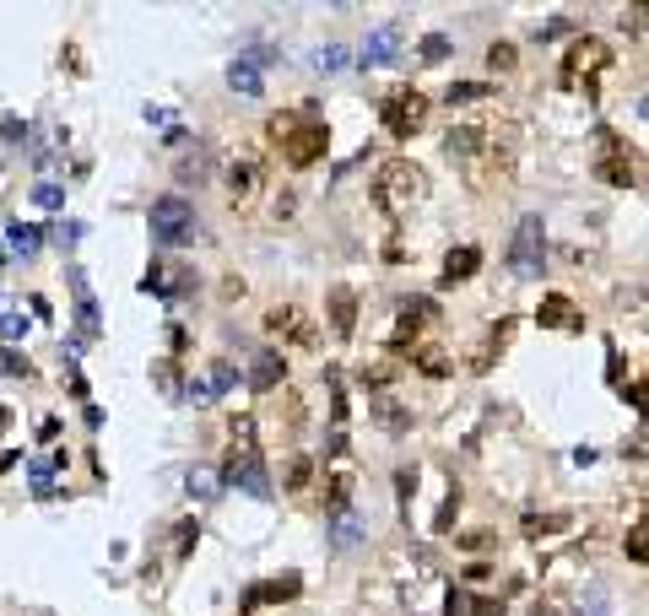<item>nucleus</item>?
Masks as SVG:
<instances>
[{
    "label": "nucleus",
    "mask_w": 649,
    "mask_h": 616,
    "mask_svg": "<svg viewBox=\"0 0 649 616\" xmlns=\"http://www.w3.org/2000/svg\"><path fill=\"white\" fill-rule=\"evenodd\" d=\"M536 325L558 330V336H585V308L568 298V292H547V298L536 303Z\"/></svg>",
    "instance_id": "f8f14e48"
},
{
    "label": "nucleus",
    "mask_w": 649,
    "mask_h": 616,
    "mask_svg": "<svg viewBox=\"0 0 649 616\" xmlns=\"http://www.w3.org/2000/svg\"><path fill=\"white\" fill-rule=\"evenodd\" d=\"M541 260H547V227H541V217L531 211V217H520V227H514L509 271L520 276V281H536L541 276Z\"/></svg>",
    "instance_id": "1a4fd4ad"
},
{
    "label": "nucleus",
    "mask_w": 649,
    "mask_h": 616,
    "mask_svg": "<svg viewBox=\"0 0 649 616\" xmlns=\"http://www.w3.org/2000/svg\"><path fill=\"white\" fill-rule=\"evenodd\" d=\"M217 481L266 503L271 498V476H266V460H260V444H228V460H222V476Z\"/></svg>",
    "instance_id": "0eeeda50"
},
{
    "label": "nucleus",
    "mask_w": 649,
    "mask_h": 616,
    "mask_svg": "<svg viewBox=\"0 0 649 616\" xmlns=\"http://www.w3.org/2000/svg\"><path fill=\"white\" fill-rule=\"evenodd\" d=\"M487 98H493V87H487V82H455L444 92L449 109H460V103H487Z\"/></svg>",
    "instance_id": "c756f323"
},
{
    "label": "nucleus",
    "mask_w": 649,
    "mask_h": 616,
    "mask_svg": "<svg viewBox=\"0 0 649 616\" xmlns=\"http://www.w3.org/2000/svg\"><path fill=\"white\" fill-rule=\"evenodd\" d=\"M0 336L22 341V336H28V314H22V308H11V303H0Z\"/></svg>",
    "instance_id": "f704fd0d"
},
{
    "label": "nucleus",
    "mask_w": 649,
    "mask_h": 616,
    "mask_svg": "<svg viewBox=\"0 0 649 616\" xmlns=\"http://www.w3.org/2000/svg\"><path fill=\"white\" fill-rule=\"evenodd\" d=\"M455 508H460V492L449 487V498H444V508H439V519H433V530H439V535H444L449 525H455Z\"/></svg>",
    "instance_id": "de8ad7c7"
},
{
    "label": "nucleus",
    "mask_w": 649,
    "mask_h": 616,
    "mask_svg": "<svg viewBox=\"0 0 649 616\" xmlns=\"http://www.w3.org/2000/svg\"><path fill=\"white\" fill-rule=\"evenodd\" d=\"M309 481H314V460H309V454H298L293 471H287V492H303Z\"/></svg>",
    "instance_id": "58836bf2"
},
{
    "label": "nucleus",
    "mask_w": 649,
    "mask_h": 616,
    "mask_svg": "<svg viewBox=\"0 0 649 616\" xmlns=\"http://www.w3.org/2000/svg\"><path fill=\"white\" fill-rule=\"evenodd\" d=\"M644 541H649V525H644V519H633V530H628V557L633 562H644L649 552H644Z\"/></svg>",
    "instance_id": "37998d69"
},
{
    "label": "nucleus",
    "mask_w": 649,
    "mask_h": 616,
    "mask_svg": "<svg viewBox=\"0 0 649 616\" xmlns=\"http://www.w3.org/2000/svg\"><path fill=\"white\" fill-rule=\"evenodd\" d=\"M401 44H406V33L395 28V22H384V28L368 33V44H363V65H390L395 55H401Z\"/></svg>",
    "instance_id": "6ab92c4d"
},
{
    "label": "nucleus",
    "mask_w": 649,
    "mask_h": 616,
    "mask_svg": "<svg viewBox=\"0 0 649 616\" xmlns=\"http://www.w3.org/2000/svg\"><path fill=\"white\" fill-rule=\"evenodd\" d=\"M487 130H493V125H487V119H460V125L444 136V157H449V163H460V168H466L471 157L482 152Z\"/></svg>",
    "instance_id": "2eb2a0df"
},
{
    "label": "nucleus",
    "mask_w": 649,
    "mask_h": 616,
    "mask_svg": "<svg viewBox=\"0 0 649 616\" xmlns=\"http://www.w3.org/2000/svg\"><path fill=\"white\" fill-rule=\"evenodd\" d=\"M282 379H287V357L276 352V346L255 352V363H249V390H255V395H271Z\"/></svg>",
    "instance_id": "a211bd4d"
},
{
    "label": "nucleus",
    "mask_w": 649,
    "mask_h": 616,
    "mask_svg": "<svg viewBox=\"0 0 649 616\" xmlns=\"http://www.w3.org/2000/svg\"><path fill=\"white\" fill-rule=\"evenodd\" d=\"M174 179L179 184H206L211 179V157L201 152V146H195V152H184L179 163H174Z\"/></svg>",
    "instance_id": "cd10ccee"
},
{
    "label": "nucleus",
    "mask_w": 649,
    "mask_h": 616,
    "mask_svg": "<svg viewBox=\"0 0 649 616\" xmlns=\"http://www.w3.org/2000/svg\"><path fill=\"white\" fill-rule=\"evenodd\" d=\"M6 427H11V406H0V433H6Z\"/></svg>",
    "instance_id": "603ef678"
},
{
    "label": "nucleus",
    "mask_w": 649,
    "mask_h": 616,
    "mask_svg": "<svg viewBox=\"0 0 649 616\" xmlns=\"http://www.w3.org/2000/svg\"><path fill=\"white\" fill-rule=\"evenodd\" d=\"M174 541H179V546H174V552H179V557H190V552H195V541H201V525H195V519H179V530H174Z\"/></svg>",
    "instance_id": "ea45409f"
},
{
    "label": "nucleus",
    "mask_w": 649,
    "mask_h": 616,
    "mask_svg": "<svg viewBox=\"0 0 649 616\" xmlns=\"http://www.w3.org/2000/svg\"><path fill=\"white\" fill-rule=\"evenodd\" d=\"M568 28H574V22H568V17H552V22H541V28H536V44H552V38H563Z\"/></svg>",
    "instance_id": "a18cd8bd"
},
{
    "label": "nucleus",
    "mask_w": 649,
    "mask_h": 616,
    "mask_svg": "<svg viewBox=\"0 0 649 616\" xmlns=\"http://www.w3.org/2000/svg\"><path fill=\"white\" fill-rule=\"evenodd\" d=\"M222 492V481L211 476V471H190V498H201V503H211Z\"/></svg>",
    "instance_id": "4c0bfd02"
},
{
    "label": "nucleus",
    "mask_w": 649,
    "mask_h": 616,
    "mask_svg": "<svg viewBox=\"0 0 649 616\" xmlns=\"http://www.w3.org/2000/svg\"><path fill=\"white\" fill-rule=\"evenodd\" d=\"M266 330L282 346H298V352H314V346H320V325H314V314L298 308V303H276L266 314Z\"/></svg>",
    "instance_id": "9b49d317"
},
{
    "label": "nucleus",
    "mask_w": 649,
    "mask_h": 616,
    "mask_svg": "<svg viewBox=\"0 0 649 616\" xmlns=\"http://www.w3.org/2000/svg\"><path fill=\"white\" fill-rule=\"evenodd\" d=\"M601 71H612V44L606 38H574L563 55V87H585L595 92V82H601Z\"/></svg>",
    "instance_id": "423d86ee"
},
{
    "label": "nucleus",
    "mask_w": 649,
    "mask_h": 616,
    "mask_svg": "<svg viewBox=\"0 0 649 616\" xmlns=\"http://www.w3.org/2000/svg\"><path fill=\"white\" fill-rule=\"evenodd\" d=\"M228 444H260L255 411H238V417H228Z\"/></svg>",
    "instance_id": "2f4dec72"
},
{
    "label": "nucleus",
    "mask_w": 649,
    "mask_h": 616,
    "mask_svg": "<svg viewBox=\"0 0 649 616\" xmlns=\"http://www.w3.org/2000/svg\"><path fill=\"white\" fill-rule=\"evenodd\" d=\"M466 179H471V190H498V184H509L514 179V136L509 130H487V141H482V152L466 163Z\"/></svg>",
    "instance_id": "20e7f679"
},
{
    "label": "nucleus",
    "mask_w": 649,
    "mask_h": 616,
    "mask_svg": "<svg viewBox=\"0 0 649 616\" xmlns=\"http://www.w3.org/2000/svg\"><path fill=\"white\" fill-rule=\"evenodd\" d=\"M406 357H412V368L428 373V379H449V373H455V357H449L439 341H417Z\"/></svg>",
    "instance_id": "aec40b11"
},
{
    "label": "nucleus",
    "mask_w": 649,
    "mask_h": 616,
    "mask_svg": "<svg viewBox=\"0 0 649 616\" xmlns=\"http://www.w3.org/2000/svg\"><path fill=\"white\" fill-rule=\"evenodd\" d=\"M184 395H190L195 406H206V400H217V395H211V384H206V379H190V384H184Z\"/></svg>",
    "instance_id": "8fccbe9b"
},
{
    "label": "nucleus",
    "mask_w": 649,
    "mask_h": 616,
    "mask_svg": "<svg viewBox=\"0 0 649 616\" xmlns=\"http://www.w3.org/2000/svg\"><path fill=\"white\" fill-rule=\"evenodd\" d=\"M357 379H363V390H384V384L401 379V363H395V357H374V363L357 368Z\"/></svg>",
    "instance_id": "a878e982"
},
{
    "label": "nucleus",
    "mask_w": 649,
    "mask_h": 616,
    "mask_svg": "<svg viewBox=\"0 0 649 616\" xmlns=\"http://www.w3.org/2000/svg\"><path fill=\"white\" fill-rule=\"evenodd\" d=\"M487 546H493V535H487V530H476V535H466V552H487Z\"/></svg>",
    "instance_id": "3c124183"
},
{
    "label": "nucleus",
    "mask_w": 649,
    "mask_h": 616,
    "mask_svg": "<svg viewBox=\"0 0 649 616\" xmlns=\"http://www.w3.org/2000/svg\"><path fill=\"white\" fill-rule=\"evenodd\" d=\"M428 92H417V87H390L384 92V103H379V119H384V130H390L395 141H412L422 125H428Z\"/></svg>",
    "instance_id": "39448f33"
},
{
    "label": "nucleus",
    "mask_w": 649,
    "mask_h": 616,
    "mask_svg": "<svg viewBox=\"0 0 649 616\" xmlns=\"http://www.w3.org/2000/svg\"><path fill=\"white\" fill-rule=\"evenodd\" d=\"M33 200H38L44 211H60V206H65V190H60V184H38V195H33Z\"/></svg>",
    "instance_id": "49530a36"
},
{
    "label": "nucleus",
    "mask_w": 649,
    "mask_h": 616,
    "mask_svg": "<svg viewBox=\"0 0 649 616\" xmlns=\"http://www.w3.org/2000/svg\"><path fill=\"white\" fill-rule=\"evenodd\" d=\"M595 146H601V157H595V179L617 184V190H633V184H639V152H633L617 130H601Z\"/></svg>",
    "instance_id": "6e6552de"
},
{
    "label": "nucleus",
    "mask_w": 649,
    "mask_h": 616,
    "mask_svg": "<svg viewBox=\"0 0 649 616\" xmlns=\"http://www.w3.org/2000/svg\"><path fill=\"white\" fill-rule=\"evenodd\" d=\"M347 60H352V55H347L341 44H325V49H320V71H341Z\"/></svg>",
    "instance_id": "09e8293b"
},
{
    "label": "nucleus",
    "mask_w": 649,
    "mask_h": 616,
    "mask_svg": "<svg viewBox=\"0 0 649 616\" xmlns=\"http://www.w3.org/2000/svg\"><path fill=\"white\" fill-rule=\"evenodd\" d=\"M60 465H65V454H44V460H33V465H28V476H33V492H38V498H55V481H49V476H55Z\"/></svg>",
    "instance_id": "c85d7f7f"
},
{
    "label": "nucleus",
    "mask_w": 649,
    "mask_h": 616,
    "mask_svg": "<svg viewBox=\"0 0 649 616\" xmlns=\"http://www.w3.org/2000/svg\"><path fill=\"white\" fill-rule=\"evenodd\" d=\"M368 195H374V206L384 217H406V211H417L422 200H428V173H422L412 157H384L374 184H368Z\"/></svg>",
    "instance_id": "f03ea898"
},
{
    "label": "nucleus",
    "mask_w": 649,
    "mask_h": 616,
    "mask_svg": "<svg viewBox=\"0 0 649 616\" xmlns=\"http://www.w3.org/2000/svg\"><path fill=\"white\" fill-rule=\"evenodd\" d=\"M568 530V514H525V541H541V535Z\"/></svg>",
    "instance_id": "7c9ffc66"
},
{
    "label": "nucleus",
    "mask_w": 649,
    "mask_h": 616,
    "mask_svg": "<svg viewBox=\"0 0 649 616\" xmlns=\"http://www.w3.org/2000/svg\"><path fill=\"white\" fill-rule=\"evenodd\" d=\"M147 227H152V244H163V249L190 244V238H195V211H190V200H179V195L157 200Z\"/></svg>",
    "instance_id": "9d476101"
},
{
    "label": "nucleus",
    "mask_w": 649,
    "mask_h": 616,
    "mask_svg": "<svg viewBox=\"0 0 649 616\" xmlns=\"http://www.w3.org/2000/svg\"><path fill=\"white\" fill-rule=\"evenodd\" d=\"M347 498H352V471H336L325 481V492H320V503H325V514L336 519V514H347Z\"/></svg>",
    "instance_id": "bb28decb"
},
{
    "label": "nucleus",
    "mask_w": 649,
    "mask_h": 616,
    "mask_svg": "<svg viewBox=\"0 0 649 616\" xmlns=\"http://www.w3.org/2000/svg\"><path fill=\"white\" fill-rule=\"evenodd\" d=\"M444 616H503V600H493V595H471V589H449Z\"/></svg>",
    "instance_id": "4be33fe9"
},
{
    "label": "nucleus",
    "mask_w": 649,
    "mask_h": 616,
    "mask_svg": "<svg viewBox=\"0 0 649 616\" xmlns=\"http://www.w3.org/2000/svg\"><path fill=\"white\" fill-rule=\"evenodd\" d=\"M71 287H76V325H82V336L92 341L103 330V314H98V303H92V287H87L82 271H71Z\"/></svg>",
    "instance_id": "5701e85b"
},
{
    "label": "nucleus",
    "mask_w": 649,
    "mask_h": 616,
    "mask_svg": "<svg viewBox=\"0 0 649 616\" xmlns=\"http://www.w3.org/2000/svg\"><path fill=\"white\" fill-rule=\"evenodd\" d=\"M228 87H233V92H244V98H255V92L266 87V82H260V65L249 60V55H238V60L228 65Z\"/></svg>",
    "instance_id": "393cba45"
},
{
    "label": "nucleus",
    "mask_w": 649,
    "mask_h": 616,
    "mask_svg": "<svg viewBox=\"0 0 649 616\" xmlns=\"http://www.w3.org/2000/svg\"><path fill=\"white\" fill-rule=\"evenodd\" d=\"M374 417H379L384 433H406V427H412V417H406V411L395 406V400H379V406H374Z\"/></svg>",
    "instance_id": "72a5a7b5"
},
{
    "label": "nucleus",
    "mask_w": 649,
    "mask_h": 616,
    "mask_svg": "<svg viewBox=\"0 0 649 616\" xmlns=\"http://www.w3.org/2000/svg\"><path fill=\"white\" fill-rule=\"evenodd\" d=\"M6 244H11V254H33L38 244H44V233H38V227H28V222H11V227H6Z\"/></svg>",
    "instance_id": "473e14b6"
},
{
    "label": "nucleus",
    "mask_w": 649,
    "mask_h": 616,
    "mask_svg": "<svg viewBox=\"0 0 649 616\" xmlns=\"http://www.w3.org/2000/svg\"><path fill=\"white\" fill-rule=\"evenodd\" d=\"M422 60H428V65L449 60V38L444 33H428V38H422Z\"/></svg>",
    "instance_id": "79ce46f5"
},
{
    "label": "nucleus",
    "mask_w": 649,
    "mask_h": 616,
    "mask_svg": "<svg viewBox=\"0 0 649 616\" xmlns=\"http://www.w3.org/2000/svg\"><path fill=\"white\" fill-rule=\"evenodd\" d=\"M228 195L233 211H255L271 195V157L260 146H238V157L228 163Z\"/></svg>",
    "instance_id": "7ed1b4c3"
},
{
    "label": "nucleus",
    "mask_w": 649,
    "mask_h": 616,
    "mask_svg": "<svg viewBox=\"0 0 649 616\" xmlns=\"http://www.w3.org/2000/svg\"><path fill=\"white\" fill-rule=\"evenodd\" d=\"M141 287L152 292V298H184V292L195 287V271L190 265H147V276H141Z\"/></svg>",
    "instance_id": "dca6fc26"
},
{
    "label": "nucleus",
    "mask_w": 649,
    "mask_h": 616,
    "mask_svg": "<svg viewBox=\"0 0 649 616\" xmlns=\"http://www.w3.org/2000/svg\"><path fill=\"white\" fill-rule=\"evenodd\" d=\"M514 330H520V319H514V314H503L498 325H493V330H487V336H482V346H476V352L466 357V368H471V373H493V363H498L503 352H509Z\"/></svg>",
    "instance_id": "4468645a"
},
{
    "label": "nucleus",
    "mask_w": 649,
    "mask_h": 616,
    "mask_svg": "<svg viewBox=\"0 0 649 616\" xmlns=\"http://www.w3.org/2000/svg\"><path fill=\"white\" fill-rule=\"evenodd\" d=\"M233 379H238V373H233V363H211V379H206V384H211V395H222Z\"/></svg>",
    "instance_id": "c03bdc74"
},
{
    "label": "nucleus",
    "mask_w": 649,
    "mask_h": 616,
    "mask_svg": "<svg viewBox=\"0 0 649 616\" xmlns=\"http://www.w3.org/2000/svg\"><path fill=\"white\" fill-rule=\"evenodd\" d=\"M303 595V579L298 573H276V579H260L238 595V611H260V606H287V600Z\"/></svg>",
    "instance_id": "ddd939ff"
},
{
    "label": "nucleus",
    "mask_w": 649,
    "mask_h": 616,
    "mask_svg": "<svg viewBox=\"0 0 649 616\" xmlns=\"http://www.w3.org/2000/svg\"><path fill=\"white\" fill-rule=\"evenodd\" d=\"M476 271H482V249L460 244V249H449V254H444V276H439V287H455V281H471Z\"/></svg>",
    "instance_id": "412c9836"
},
{
    "label": "nucleus",
    "mask_w": 649,
    "mask_h": 616,
    "mask_svg": "<svg viewBox=\"0 0 649 616\" xmlns=\"http://www.w3.org/2000/svg\"><path fill=\"white\" fill-rule=\"evenodd\" d=\"M266 136L276 141V152H282L287 168H314L330 152V125L314 109H282V114H271Z\"/></svg>",
    "instance_id": "f257e3e1"
},
{
    "label": "nucleus",
    "mask_w": 649,
    "mask_h": 616,
    "mask_svg": "<svg viewBox=\"0 0 649 616\" xmlns=\"http://www.w3.org/2000/svg\"><path fill=\"white\" fill-rule=\"evenodd\" d=\"M0 373L6 379H33V363L22 352H11V346H0Z\"/></svg>",
    "instance_id": "e433bc0d"
},
{
    "label": "nucleus",
    "mask_w": 649,
    "mask_h": 616,
    "mask_svg": "<svg viewBox=\"0 0 649 616\" xmlns=\"http://www.w3.org/2000/svg\"><path fill=\"white\" fill-rule=\"evenodd\" d=\"M487 71L509 76L514 71V44H493V49H487Z\"/></svg>",
    "instance_id": "a19ab883"
},
{
    "label": "nucleus",
    "mask_w": 649,
    "mask_h": 616,
    "mask_svg": "<svg viewBox=\"0 0 649 616\" xmlns=\"http://www.w3.org/2000/svg\"><path fill=\"white\" fill-rule=\"evenodd\" d=\"M325 384H330V422H336V427H347V390H341L336 368H325Z\"/></svg>",
    "instance_id": "c9c22d12"
},
{
    "label": "nucleus",
    "mask_w": 649,
    "mask_h": 616,
    "mask_svg": "<svg viewBox=\"0 0 649 616\" xmlns=\"http://www.w3.org/2000/svg\"><path fill=\"white\" fill-rule=\"evenodd\" d=\"M363 535H368V525L357 514H336V519H330V546H336V552H352Z\"/></svg>",
    "instance_id": "b1692460"
},
{
    "label": "nucleus",
    "mask_w": 649,
    "mask_h": 616,
    "mask_svg": "<svg viewBox=\"0 0 649 616\" xmlns=\"http://www.w3.org/2000/svg\"><path fill=\"white\" fill-rule=\"evenodd\" d=\"M325 308H330V336L352 341L357 336V292L352 287H330L325 292Z\"/></svg>",
    "instance_id": "f3484780"
}]
</instances>
